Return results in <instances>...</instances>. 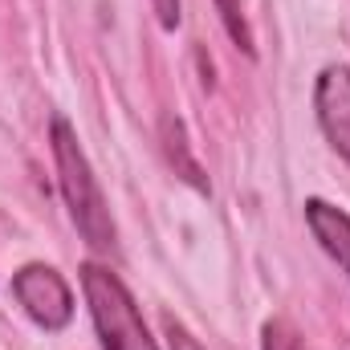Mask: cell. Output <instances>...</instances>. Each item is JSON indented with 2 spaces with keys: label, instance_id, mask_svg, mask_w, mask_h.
<instances>
[{
  "label": "cell",
  "instance_id": "cell-1",
  "mask_svg": "<svg viewBox=\"0 0 350 350\" xmlns=\"http://www.w3.org/2000/svg\"><path fill=\"white\" fill-rule=\"evenodd\" d=\"M49 147H53V163H57V183H62V196H66V208L78 224V232L86 237V245L94 249H114V220H110V208L102 200V187L90 172L86 151L78 147V135L74 126L57 114L49 122Z\"/></svg>",
  "mask_w": 350,
  "mask_h": 350
},
{
  "label": "cell",
  "instance_id": "cell-2",
  "mask_svg": "<svg viewBox=\"0 0 350 350\" xmlns=\"http://www.w3.org/2000/svg\"><path fill=\"white\" fill-rule=\"evenodd\" d=\"M82 289H86V306L94 318V330L102 338V350H159L155 338L143 326V314L135 306V297L126 293V285L102 269L86 265L82 269Z\"/></svg>",
  "mask_w": 350,
  "mask_h": 350
},
{
  "label": "cell",
  "instance_id": "cell-3",
  "mask_svg": "<svg viewBox=\"0 0 350 350\" xmlns=\"http://www.w3.org/2000/svg\"><path fill=\"white\" fill-rule=\"evenodd\" d=\"M12 293H16L21 310L45 330H62L74 318V293H70L66 277L49 265H25L12 277Z\"/></svg>",
  "mask_w": 350,
  "mask_h": 350
},
{
  "label": "cell",
  "instance_id": "cell-4",
  "mask_svg": "<svg viewBox=\"0 0 350 350\" xmlns=\"http://www.w3.org/2000/svg\"><path fill=\"white\" fill-rule=\"evenodd\" d=\"M318 126L330 139V147L350 163V66H326L314 86Z\"/></svg>",
  "mask_w": 350,
  "mask_h": 350
},
{
  "label": "cell",
  "instance_id": "cell-5",
  "mask_svg": "<svg viewBox=\"0 0 350 350\" xmlns=\"http://www.w3.org/2000/svg\"><path fill=\"white\" fill-rule=\"evenodd\" d=\"M306 220H310L318 245L342 265L350 277V216L342 208L326 204V200H306Z\"/></svg>",
  "mask_w": 350,
  "mask_h": 350
},
{
  "label": "cell",
  "instance_id": "cell-6",
  "mask_svg": "<svg viewBox=\"0 0 350 350\" xmlns=\"http://www.w3.org/2000/svg\"><path fill=\"white\" fill-rule=\"evenodd\" d=\"M163 143H167V159L175 163V172L183 175L191 187L208 191V179H204L200 163H196L191 151H187V139H183V122H179V118H163Z\"/></svg>",
  "mask_w": 350,
  "mask_h": 350
},
{
  "label": "cell",
  "instance_id": "cell-7",
  "mask_svg": "<svg viewBox=\"0 0 350 350\" xmlns=\"http://www.w3.org/2000/svg\"><path fill=\"white\" fill-rule=\"evenodd\" d=\"M216 8H220V21H224L228 37L237 41V49H245V53L253 57V53H257V45H253V33H249V21H245L241 0H216Z\"/></svg>",
  "mask_w": 350,
  "mask_h": 350
},
{
  "label": "cell",
  "instance_id": "cell-8",
  "mask_svg": "<svg viewBox=\"0 0 350 350\" xmlns=\"http://www.w3.org/2000/svg\"><path fill=\"white\" fill-rule=\"evenodd\" d=\"M261 350H306V342H301V334L289 322L273 318V322H265V330H261Z\"/></svg>",
  "mask_w": 350,
  "mask_h": 350
},
{
  "label": "cell",
  "instance_id": "cell-9",
  "mask_svg": "<svg viewBox=\"0 0 350 350\" xmlns=\"http://www.w3.org/2000/svg\"><path fill=\"white\" fill-rule=\"evenodd\" d=\"M163 330H167V342H172V350H204L191 334H187V326H179L175 318H163Z\"/></svg>",
  "mask_w": 350,
  "mask_h": 350
},
{
  "label": "cell",
  "instance_id": "cell-10",
  "mask_svg": "<svg viewBox=\"0 0 350 350\" xmlns=\"http://www.w3.org/2000/svg\"><path fill=\"white\" fill-rule=\"evenodd\" d=\"M151 4H155L163 29H175V25H179V0H151Z\"/></svg>",
  "mask_w": 350,
  "mask_h": 350
}]
</instances>
